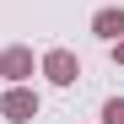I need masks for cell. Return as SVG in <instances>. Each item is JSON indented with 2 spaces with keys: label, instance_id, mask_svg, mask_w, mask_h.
I'll return each mask as SVG.
<instances>
[{
  "label": "cell",
  "instance_id": "obj_5",
  "mask_svg": "<svg viewBox=\"0 0 124 124\" xmlns=\"http://www.w3.org/2000/svg\"><path fill=\"white\" fill-rule=\"evenodd\" d=\"M102 119H108V124H124V97H113L108 108H102Z\"/></svg>",
  "mask_w": 124,
  "mask_h": 124
},
{
  "label": "cell",
  "instance_id": "obj_2",
  "mask_svg": "<svg viewBox=\"0 0 124 124\" xmlns=\"http://www.w3.org/2000/svg\"><path fill=\"white\" fill-rule=\"evenodd\" d=\"M32 113H38V97H32V92H11V97H6V119L22 124V119H32Z\"/></svg>",
  "mask_w": 124,
  "mask_h": 124
},
{
  "label": "cell",
  "instance_id": "obj_6",
  "mask_svg": "<svg viewBox=\"0 0 124 124\" xmlns=\"http://www.w3.org/2000/svg\"><path fill=\"white\" fill-rule=\"evenodd\" d=\"M119 59H124V43H119Z\"/></svg>",
  "mask_w": 124,
  "mask_h": 124
},
{
  "label": "cell",
  "instance_id": "obj_1",
  "mask_svg": "<svg viewBox=\"0 0 124 124\" xmlns=\"http://www.w3.org/2000/svg\"><path fill=\"white\" fill-rule=\"evenodd\" d=\"M43 70H49V81H59V86H70V81L81 76V65H76V54H65V49H54V54L43 59Z\"/></svg>",
  "mask_w": 124,
  "mask_h": 124
},
{
  "label": "cell",
  "instance_id": "obj_3",
  "mask_svg": "<svg viewBox=\"0 0 124 124\" xmlns=\"http://www.w3.org/2000/svg\"><path fill=\"white\" fill-rule=\"evenodd\" d=\"M92 27H97V38H119L124 32V11H97Z\"/></svg>",
  "mask_w": 124,
  "mask_h": 124
},
{
  "label": "cell",
  "instance_id": "obj_4",
  "mask_svg": "<svg viewBox=\"0 0 124 124\" xmlns=\"http://www.w3.org/2000/svg\"><path fill=\"white\" fill-rule=\"evenodd\" d=\"M0 65H6V76H27V70H32V54H27V49H6Z\"/></svg>",
  "mask_w": 124,
  "mask_h": 124
}]
</instances>
